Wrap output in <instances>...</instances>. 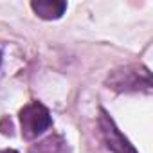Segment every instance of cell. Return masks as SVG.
<instances>
[{
    "label": "cell",
    "instance_id": "277c9868",
    "mask_svg": "<svg viewBox=\"0 0 153 153\" xmlns=\"http://www.w3.org/2000/svg\"><path fill=\"white\" fill-rule=\"evenodd\" d=\"M31 7L40 18L56 20L65 13L67 2H61V0H38V2H31Z\"/></svg>",
    "mask_w": 153,
    "mask_h": 153
},
{
    "label": "cell",
    "instance_id": "7a4b0ae2",
    "mask_svg": "<svg viewBox=\"0 0 153 153\" xmlns=\"http://www.w3.org/2000/svg\"><path fill=\"white\" fill-rule=\"evenodd\" d=\"M20 123H22V135L27 140H31L42 135L45 130H49L52 124V119L49 110L43 105L31 103L20 112Z\"/></svg>",
    "mask_w": 153,
    "mask_h": 153
},
{
    "label": "cell",
    "instance_id": "6da1fadb",
    "mask_svg": "<svg viewBox=\"0 0 153 153\" xmlns=\"http://www.w3.org/2000/svg\"><path fill=\"white\" fill-rule=\"evenodd\" d=\"M108 88L117 92H149L151 90V76L144 67H121L110 72L106 79Z\"/></svg>",
    "mask_w": 153,
    "mask_h": 153
},
{
    "label": "cell",
    "instance_id": "5b68a950",
    "mask_svg": "<svg viewBox=\"0 0 153 153\" xmlns=\"http://www.w3.org/2000/svg\"><path fill=\"white\" fill-rule=\"evenodd\" d=\"M0 61H2V54H0Z\"/></svg>",
    "mask_w": 153,
    "mask_h": 153
},
{
    "label": "cell",
    "instance_id": "8992f818",
    "mask_svg": "<svg viewBox=\"0 0 153 153\" xmlns=\"http://www.w3.org/2000/svg\"><path fill=\"white\" fill-rule=\"evenodd\" d=\"M9 153H15V151H9Z\"/></svg>",
    "mask_w": 153,
    "mask_h": 153
},
{
    "label": "cell",
    "instance_id": "3957f363",
    "mask_svg": "<svg viewBox=\"0 0 153 153\" xmlns=\"http://www.w3.org/2000/svg\"><path fill=\"white\" fill-rule=\"evenodd\" d=\"M99 130H101L105 146L110 151H114V153H139L131 146V142L121 133V130L115 126L114 119L105 110H101V115H99Z\"/></svg>",
    "mask_w": 153,
    "mask_h": 153
}]
</instances>
